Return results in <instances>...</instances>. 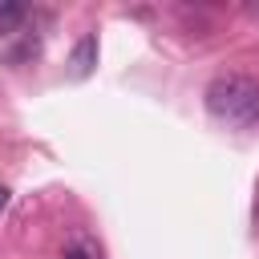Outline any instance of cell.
<instances>
[{"label":"cell","mask_w":259,"mask_h":259,"mask_svg":"<svg viewBox=\"0 0 259 259\" xmlns=\"http://www.w3.org/2000/svg\"><path fill=\"white\" fill-rule=\"evenodd\" d=\"M202 97H206L210 117H219L227 125H255L259 121V81L247 73H219Z\"/></svg>","instance_id":"cell-1"},{"label":"cell","mask_w":259,"mask_h":259,"mask_svg":"<svg viewBox=\"0 0 259 259\" xmlns=\"http://www.w3.org/2000/svg\"><path fill=\"white\" fill-rule=\"evenodd\" d=\"M61 259H105V251L85 227H73L65 235V243H61Z\"/></svg>","instance_id":"cell-2"},{"label":"cell","mask_w":259,"mask_h":259,"mask_svg":"<svg viewBox=\"0 0 259 259\" xmlns=\"http://www.w3.org/2000/svg\"><path fill=\"white\" fill-rule=\"evenodd\" d=\"M93 65H97V36L85 32V36L73 45V53H69V77L85 81V77L93 73Z\"/></svg>","instance_id":"cell-3"},{"label":"cell","mask_w":259,"mask_h":259,"mask_svg":"<svg viewBox=\"0 0 259 259\" xmlns=\"http://www.w3.org/2000/svg\"><path fill=\"white\" fill-rule=\"evenodd\" d=\"M20 24H24V4H16V0H4V4H0V36L16 32Z\"/></svg>","instance_id":"cell-4"},{"label":"cell","mask_w":259,"mask_h":259,"mask_svg":"<svg viewBox=\"0 0 259 259\" xmlns=\"http://www.w3.org/2000/svg\"><path fill=\"white\" fill-rule=\"evenodd\" d=\"M4 206H8V190L0 186V210H4Z\"/></svg>","instance_id":"cell-5"}]
</instances>
